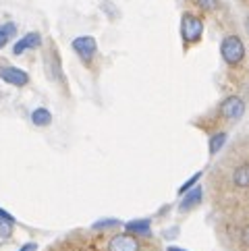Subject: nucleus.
Returning a JSON list of instances; mask_svg holds the SVG:
<instances>
[{
  "label": "nucleus",
  "instance_id": "nucleus-1",
  "mask_svg": "<svg viewBox=\"0 0 249 251\" xmlns=\"http://www.w3.org/2000/svg\"><path fill=\"white\" fill-rule=\"evenodd\" d=\"M220 54L228 65H239L245 58V46L239 35H226L220 44Z\"/></svg>",
  "mask_w": 249,
  "mask_h": 251
},
{
  "label": "nucleus",
  "instance_id": "nucleus-2",
  "mask_svg": "<svg viewBox=\"0 0 249 251\" xmlns=\"http://www.w3.org/2000/svg\"><path fill=\"white\" fill-rule=\"evenodd\" d=\"M201 33H203V23L199 17H195L191 13H185L183 19H181V35L187 44H195L201 40Z\"/></svg>",
  "mask_w": 249,
  "mask_h": 251
},
{
  "label": "nucleus",
  "instance_id": "nucleus-3",
  "mask_svg": "<svg viewBox=\"0 0 249 251\" xmlns=\"http://www.w3.org/2000/svg\"><path fill=\"white\" fill-rule=\"evenodd\" d=\"M245 112V102L239 96H228L224 102L220 104V116L224 121H239Z\"/></svg>",
  "mask_w": 249,
  "mask_h": 251
},
{
  "label": "nucleus",
  "instance_id": "nucleus-4",
  "mask_svg": "<svg viewBox=\"0 0 249 251\" xmlns=\"http://www.w3.org/2000/svg\"><path fill=\"white\" fill-rule=\"evenodd\" d=\"M0 79L15 87H23L29 83V75L19 67H0Z\"/></svg>",
  "mask_w": 249,
  "mask_h": 251
},
{
  "label": "nucleus",
  "instance_id": "nucleus-5",
  "mask_svg": "<svg viewBox=\"0 0 249 251\" xmlns=\"http://www.w3.org/2000/svg\"><path fill=\"white\" fill-rule=\"evenodd\" d=\"M73 50L83 60H92L96 50H98V44H96V40L92 38V35H79V38L73 40Z\"/></svg>",
  "mask_w": 249,
  "mask_h": 251
},
{
  "label": "nucleus",
  "instance_id": "nucleus-6",
  "mask_svg": "<svg viewBox=\"0 0 249 251\" xmlns=\"http://www.w3.org/2000/svg\"><path fill=\"white\" fill-rule=\"evenodd\" d=\"M108 251H139V241L133 235H114L108 241Z\"/></svg>",
  "mask_w": 249,
  "mask_h": 251
},
{
  "label": "nucleus",
  "instance_id": "nucleus-7",
  "mask_svg": "<svg viewBox=\"0 0 249 251\" xmlns=\"http://www.w3.org/2000/svg\"><path fill=\"white\" fill-rule=\"evenodd\" d=\"M201 200H203V189H201V187H195V189H191V191L185 193L183 201H181V205H179V210H181V212H189L191 208H195V205H199Z\"/></svg>",
  "mask_w": 249,
  "mask_h": 251
},
{
  "label": "nucleus",
  "instance_id": "nucleus-8",
  "mask_svg": "<svg viewBox=\"0 0 249 251\" xmlns=\"http://www.w3.org/2000/svg\"><path fill=\"white\" fill-rule=\"evenodd\" d=\"M40 44H42L40 33H27V35H25V38H21L19 42L15 44L13 52H15V54H23L25 50H29V48H38Z\"/></svg>",
  "mask_w": 249,
  "mask_h": 251
},
{
  "label": "nucleus",
  "instance_id": "nucleus-9",
  "mask_svg": "<svg viewBox=\"0 0 249 251\" xmlns=\"http://www.w3.org/2000/svg\"><path fill=\"white\" fill-rule=\"evenodd\" d=\"M233 183H235V187H239V189H249V162L235 168Z\"/></svg>",
  "mask_w": 249,
  "mask_h": 251
},
{
  "label": "nucleus",
  "instance_id": "nucleus-10",
  "mask_svg": "<svg viewBox=\"0 0 249 251\" xmlns=\"http://www.w3.org/2000/svg\"><path fill=\"white\" fill-rule=\"evenodd\" d=\"M31 121H33V125H38V127H46V125L52 123V114L48 108H35L31 112Z\"/></svg>",
  "mask_w": 249,
  "mask_h": 251
},
{
  "label": "nucleus",
  "instance_id": "nucleus-11",
  "mask_svg": "<svg viewBox=\"0 0 249 251\" xmlns=\"http://www.w3.org/2000/svg\"><path fill=\"white\" fill-rule=\"evenodd\" d=\"M224 143H226V133L220 131V133H216V135H212L210 137V156H216Z\"/></svg>",
  "mask_w": 249,
  "mask_h": 251
},
{
  "label": "nucleus",
  "instance_id": "nucleus-12",
  "mask_svg": "<svg viewBox=\"0 0 249 251\" xmlns=\"http://www.w3.org/2000/svg\"><path fill=\"white\" fill-rule=\"evenodd\" d=\"M129 232H135V235H148L149 232V220H133L127 224Z\"/></svg>",
  "mask_w": 249,
  "mask_h": 251
},
{
  "label": "nucleus",
  "instance_id": "nucleus-13",
  "mask_svg": "<svg viewBox=\"0 0 249 251\" xmlns=\"http://www.w3.org/2000/svg\"><path fill=\"white\" fill-rule=\"evenodd\" d=\"M15 35V23H4L2 27H0V48L6 46V42L11 40Z\"/></svg>",
  "mask_w": 249,
  "mask_h": 251
},
{
  "label": "nucleus",
  "instance_id": "nucleus-14",
  "mask_svg": "<svg viewBox=\"0 0 249 251\" xmlns=\"http://www.w3.org/2000/svg\"><path fill=\"white\" fill-rule=\"evenodd\" d=\"M199 178H201V173H195V175L189 178V181H185V183L179 187V195H185L187 191H191V187H195V185H198V181H199Z\"/></svg>",
  "mask_w": 249,
  "mask_h": 251
},
{
  "label": "nucleus",
  "instance_id": "nucleus-15",
  "mask_svg": "<svg viewBox=\"0 0 249 251\" xmlns=\"http://www.w3.org/2000/svg\"><path fill=\"white\" fill-rule=\"evenodd\" d=\"M13 235V222H8V220H2L0 218V237L2 239H8Z\"/></svg>",
  "mask_w": 249,
  "mask_h": 251
},
{
  "label": "nucleus",
  "instance_id": "nucleus-16",
  "mask_svg": "<svg viewBox=\"0 0 249 251\" xmlns=\"http://www.w3.org/2000/svg\"><path fill=\"white\" fill-rule=\"evenodd\" d=\"M198 6L201 11H214L218 6V0H198Z\"/></svg>",
  "mask_w": 249,
  "mask_h": 251
},
{
  "label": "nucleus",
  "instance_id": "nucleus-17",
  "mask_svg": "<svg viewBox=\"0 0 249 251\" xmlns=\"http://www.w3.org/2000/svg\"><path fill=\"white\" fill-rule=\"evenodd\" d=\"M241 241H243V245H247L249 247V224L241 230Z\"/></svg>",
  "mask_w": 249,
  "mask_h": 251
},
{
  "label": "nucleus",
  "instance_id": "nucleus-18",
  "mask_svg": "<svg viewBox=\"0 0 249 251\" xmlns=\"http://www.w3.org/2000/svg\"><path fill=\"white\" fill-rule=\"evenodd\" d=\"M19 251H38V245H35V243H25Z\"/></svg>",
  "mask_w": 249,
  "mask_h": 251
},
{
  "label": "nucleus",
  "instance_id": "nucleus-19",
  "mask_svg": "<svg viewBox=\"0 0 249 251\" xmlns=\"http://www.w3.org/2000/svg\"><path fill=\"white\" fill-rule=\"evenodd\" d=\"M0 218H2V220H8V222H13V224H15V218H13L8 212H4V210H0Z\"/></svg>",
  "mask_w": 249,
  "mask_h": 251
},
{
  "label": "nucleus",
  "instance_id": "nucleus-20",
  "mask_svg": "<svg viewBox=\"0 0 249 251\" xmlns=\"http://www.w3.org/2000/svg\"><path fill=\"white\" fill-rule=\"evenodd\" d=\"M168 251H185V249H179V247H168Z\"/></svg>",
  "mask_w": 249,
  "mask_h": 251
},
{
  "label": "nucleus",
  "instance_id": "nucleus-21",
  "mask_svg": "<svg viewBox=\"0 0 249 251\" xmlns=\"http://www.w3.org/2000/svg\"><path fill=\"white\" fill-rule=\"evenodd\" d=\"M247 33H249V17H247Z\"/></svg>",
  "mask_w": 249,
  "mask_h": 251
}]
</instances>
